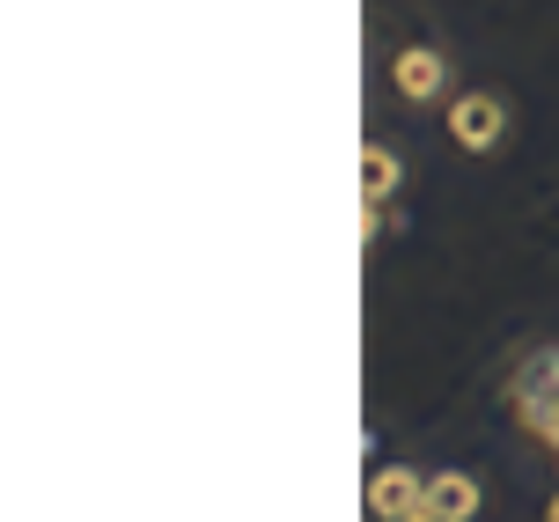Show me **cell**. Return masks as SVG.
Instances as JSON below:
<instances>
[{
  "label": "cell",
  "mask_w": 559,
  "mask_h": 522,
  "mask_svg": "<svg viewBox=\"0 0 559 522\" xmlns=\"http://www.w3.org/2000/svg\"><path fill=\"white\" fill-rule=\"evenodd\" d=\"M508 413L523 419V435H537L559 456V346H537L523 354L515 383H508Z\"/></svg>",
  "instance_id": "6da1fadb"
},
{
  "label": "cell",
  "mask_w": 559,
  "mask_h": 522,
  "mask_svg": "<svg viewBox=\"0 0 559 522\" xmlns=\"http://www.w3.org/2000/svg\"><path fill=\"white\" fill-rule=\"evenodd\" d=\"M501 133H508V110H501V96H456L449 104V140L456 147H472V155H486V147H501Z\"/></svg>",
  "instance_id": "7a4b0ae2"
},
{
  "label": "cell",
  "mask_w": 559,
  "mask_h": 522,
  "mask_svg": "<svg viewBox=\"0 0 559 522\" xmlns=\"http://www.w3.org/2000/svg\"><path fill=\"white\" fill-rule=\"evenodd\" d=\"M368 515L376 522H405V515H427V478L405 464H383L368 478Z\"/></svg>",
  "instance_id": "3957f363"
},
{
  "label": "cell",
  "mask_w": 559,
  "mask_h": 522,
  "mask_svg": "<svg viewBox=\"0 0 559 522\" xmlns=\"http://www.w3.org/2000/svg\"><path fill=\"white\" fill-rule=\"evenodd\" d=\"M391 82L405 88L413 104H435V96L449 88V59H442V52H427V45H405V52L391 59Z\"/></svg>",
  "instance_id": "277c9868"
},
{
  "label": "cell",
  "mask_w": 559,
  "mask_h": 522,
  "mask_svg": "<svg viewBox=\"0 0 559 522\" xmlns=\"http://www.w3.org/2000/svg\"><path fill=\"white\" fill-rule=\"evenodd\" d=\"M427 515L435 522H472L478 515V478L472 471H435V478H427Z\"/></svg>",
  "instance_id": "5b68a950"
},
{
  "label": "cell",
  "mask_w": 559,
  "mask_h": 522,
  "mask_svg": "<svg viewBox=\"0 0 559 522\" xmlns=\"http://www.w3.org/2000/svg\"><path fill=\"white\" fill-rule=\"evenodd\" d=\"M397 177H405V169H397V155H391V147H383V140H368V147H361V199H368V206H376V214L391 206Z\"/></svg>",
  "instance_id": "8992f818"
},
{
  "label": "cell",
  "mask_w": 559,
  "mask_h": 522,
  "mask_svg": "<svg viewBox=\"0 0 559 522\" xmlns=\"http://www.w3.org/2000/svg\"><path fill=\"white\" fill-rule=\"evenodd\" d=\"M405 522H435V515H405Z\"/></svg>",
  "instance_id": "52a82bcc"
},
{
  "label": "cell",
  "mask_w": 559,
  "mask_h": 522,
  "mask_svg": "<svg viewBox=\"0 0 559 522\" xmlns=\"http://www.w3.org/2000/svg\"><path fill=\"white\" fill-rule=\"evenodd\" d=\"M552 522H559V500H552Z\"/></svg>",
  "instance_id": "ba28073f"
}]
</instances>
